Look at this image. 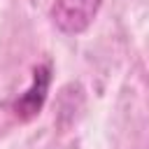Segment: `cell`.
<instances>
[{
    "label": "cell",
    "instance_id": "obj_1",
    "mask_svg": "<svg viewBox=\"0 0 149 149\" xmlns=\"http://www.w3.org/2000/svg\"><path fill=\"white\" fill-rule=\"evenodd\" d=\"M100 5L102 0H54L49 16L61 33L79 35L93 23Z\"/></svg>",
    "mask_w": 149,
    "mask_h": 149
},
{
    "label": "cell",
    "instance_id": "obj_2",
    "mask_svg": "<svg viewBox=\"0 0 149 149\" xmlns=\"http://www.w3.org/2000/svg\"><path fill=\"white\" fill-rule=\"evenodd\" d=\"M49 65H37L35 72H33V84L30 88L14 102V112L21 116V119H28V116H35L42 105H44V98H47V88H49Z\"/></svg>",
    "mask_w": 149,
    "mask_h": 149
}]
</instances>
